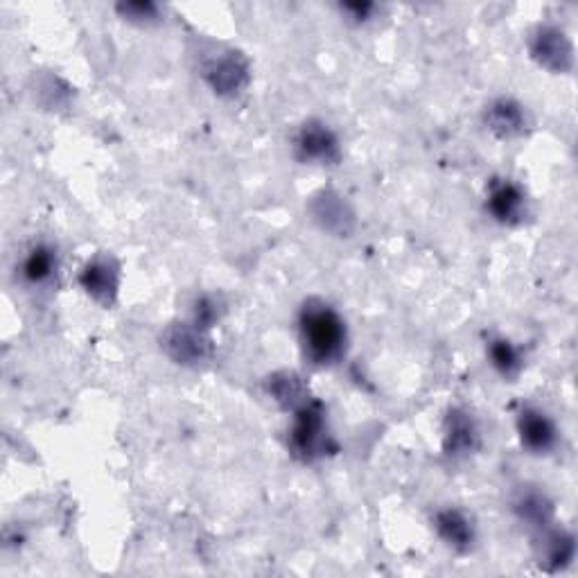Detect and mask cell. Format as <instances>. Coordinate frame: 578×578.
I'll list each match as a JSON object with an SVG mask.
<instances>
[{"mask_svg": "<svg viewBox=\"0 0 578 578\" xmlns=\"http://www.w3.org/2000/svg\"><path fill=\"white\" fill-rule=\"evenodd\" d=\"M303 357L319 369L339 364L348 350V328L341 314L324 298L309 296L296 314Z\"/></svg>", "mask_w": 578, "mask_h": 578, "instance_id": "obj_1", "label": "cell"}, {"mask_svg": "<svg viewBox=\"0 0 578 578\" xmlns=\"http://www.w3.org/2000/svg\"><path fill=\"white\" fill-rule=\"evenodd\" d=\"M287 450L301 463H317L339 450L328 430L324 402L312 398L294 411V420L287 434Z\"/></svg>", "mask_w": 578, "mask_h": 578, "instance_id": "obj_2", "label": "cell"}, {"mask_svg": "<svg viewBox=\"0 0 578 578\" xmlns=\"http://www.w3.org/2000/svg\"><path fill=\"white\" fill-rule=\"evenodd\" d=\"M292 154L303 166L335 168L341 161V143L337 132L328 123L309 118L294 132Z\"/></svg>", "mask_w": 578, "mask_h": 578, "instance_id": "obj_3", "label": "cell"}, {"mask_svg": "<svg viewBox=\"0 0 578 578\" xmlns=\"http://www.w3.org/2000/svg\"><path fill=\"white\" fill-rule=\"evenodd\" d=\"M486 213L502 227H519L529 218V197L517 181L493 177L486 186Z\"/></svg>", "mask_w": 578, "mask_h": 578, "instance_id": "obj_4", "label": "cell"}, {"mask_svg": "<svg viewBox=\"0 0 578 578\" xmlns=\"http://www.w3.org/2000/svg\"><path fill=\"white\" fill-rule=\"evenodd\" d=\"M515 430L519 445L536 456L551 454L560 439L554 418L536 404H522L515 418Z\"/></svg>", "mask_w": 578, "mask_h": 578, "instance_id": "obj_5", "label": "cell"}, {"mask_svg": "<svg viewBox=\"0 0 578 578\" xmlns=\"http://www.w3.org/2000/svg\"><path fill=\"white\" fill-rule=\"evenodd\" d=\"M529 52L536 60V64L549 73L563 75V73H571L574 69L571 39L558 25H549V23L538 25L529 39Z\"/></svg>", "mask_w": 578, "mask_h": 578, "instance_id": "obj_6", "label": "cell"}, {"mask_svg": "<svg viewBox=\"0 0 578 578\" xmlns=\"http://www.w3.org/2000/svg\"><path fill=\"white\" fill-rule=\"evenodd\" d=\"M82 290L102 307H112L120 290V262L109 253H97L80 272Z\"/></svg>", "mask_w": 578, "mask_h": 578, "instance_id": "obj_7", "label": "cell"}, {"mask_svg": "<svg viewBox=\"0 0 578 578\" xmlns=\"http://www.w3.org/2000/svg\"><path fill=\"white\" fill-rule=\"evenodd\" d=\"M482 448V430L477 418L463 407H452L443 423V454L452 461L467 459Z\"/></svg>", "mask_w": 578, "mask_h": 578, "instance_id": "obj_8", "label": "cell"}, {"mask_svg": "<svg viewBox=\"0 0 578 578\" xmlns=\"http://www.w3.org/2000/svg\"><path fill=\"white\" fill-rule=\"evenodd\" d=\"M164 350L183 366H199L206 364L213 355V346L206 330L197 328L195 324H172L161 337Z\"/></svg>", "mask_w": 578, "mask_h": 578, "instance_id": "obj_9", "label": "cell"}, {"mask_svg": "<svg viewBox=\"0 0 578 578\" xmlns=\"http://www.w3.org/2000/svg\"><path fill=\"white\" fill-rule=\"evenodd\" d=\"M437 536L456 554H467L475 549L477 527L472 517L459 506L439 508L432 517Z\"/></svg>", "mask_w": 578, "mask_h": 578, "instance_id": "obj_10", "label": "cell"}, {"mask_svg": "<svg viewBox=\"0 0 578 578\" xmlns=\"http://www.w3.org/2000/svg\"><path fill=\"white\" fill-rule=\"evenodd\" d=\"M484 125L497 138L511 140V138H519L529 129V114L517 99L502 95L486 104Z\"/></svg>", "mask_w": 578, "mask_h": 578, "instance_id": "obj_11", "label": "cell"}, {"mask_svg": "<svg viewBox=\"0 0 578 578\" xmlns=\"http://www.w3.org/2000/svg\"><path fill=\"white\" fill-rule=\"evenodd\" d=\"M203 77L216 93L238 95L249 82V66L238 52H227V55L210 60L206 64Z\"/></svg>", "mask_w": 578, "mask_h": 578, "instance_id": "obj_12", "label": "cell"}, {"mask_svg": "<svg viewBox=\"0 0 578 578\" xmlns=\"http://www.w3.org/2000/svg\"><path fill=\"white\" fill-rule=\"evenodd\" d=\"M21 279L32 287L50 285L60 274V253L48 242L32 244L21 260Z\"/></svg>", "mask_w": 578, "mask_h": 578, "instance_id": "obj_13", "label": "cell"}, {"mask_svg": "<svg viewBox=\"0 0 578 578\" xmlns=\"http://www.w3.org/2000/svg\"><path fill=\"white\" fill-rule=\"evenodd\" d=\"M513 511L532 529H547L554 522V502L538 486H522L513 497Z\"/></svg>", "mask_w": 578, "mask_h": 578, "instance_id": "obj_14", "label": "cell"}, {"mask_svg": "<svg viewBox=\"0 0 578 578\" xmlns=\"http://www.w3.org/2000/svg\"><path fill=\"white\" fill-rule=\"evenodd\" d=\"M576 556V540L565 529H543L536 543V558L545 571H560L571 565Z\"/></svg>", "mask_w": 578, "mask_h": 578, "instance_id": "obj_15", "label": "cell"}, {"mask_svg": "<svg viewBox=\"0 0 578 578\" xmlns=\"http://www.w3.org/2000/svg\"><path fill=\"white\" fill-rule=\"evenodd\" d=\"M312 216L326 231L337 233V235L350 233V229L355 224V216H353L350 206L333 190H324L314 197Z\"/></svg>", "mask_w": 578, "mask_h": 578, "instance_id": "obj_16", "label": "cell"}, {"mask_svg": "<svg viewBox=\"0 0 578 578\" xmlns=\"http://www.w3.org/2000/svg\"><path fill=\"white\" fill-rule=\"evenodd\" d=\"M265 391L272 396L274 402H279L283 409L292 413L298 407H303L307 400H312L307 385L296 371H279L270 376L265 382Z\"/></svg>", "mask_w": 578, "mask_h": 578, "instance_id": "obj_17", "label": "cell"}, {"mask_svg": "<svg viewBox=\"0 0 578 578\" xmlns=\"http://www.w3.org/2000/svg\"><path fill=\"white\" fill-rule=\"evenodd\" d=\"M486 357L495 374L508 382H513L524 369L522 350L506 337H491L486 341Z\"/></svg>", "mask_w": 578, "mask_h": 578, "instance_id": "obj_18", "label": "cell"}, {"mask_svg": "<svg viewBox=\"0 0 578 578\" xmlns=\"http://www.w3.org/2000/svg\"><path fill=\"white\" fill-rule=\"evenodd\" d=\"M224 312H227V305L220 296L203 294L192 303L190 324H195L201 330H210L216 324H220V319L224 317Z\"/></svg>", "mask_w": 578, "mask_h": 578, "instance_id": "obj_19", "label": "cell"}, {"mask_svg": "<svg viewBox=\"0 0 578 578\" xmlns=\"http://www.w3.org/2000/svg\"><path fill=\"white\" fill-rule=\"evenodd\" d=\"M118 12L132 23H151L159 19V6L154 3H123Z\"/></svg>", "mask_w": 578, "mask_h": 578, "instance_id": "obj_20", "label": "cell"}, {"mask_svg": "<svg viewBox=\"0 0 578 578\" xmlns=\"http://www.w3.org/2000/svg\"><path fill=\"white\" fill-rule=\"evenodd\" d=\"M378 8L374 3H348L341 6V12H346L355 23H366Z\"/></svg>", "mask_w": 578, "mask_h": 578, "instance_id": "obj_21", "label": "cell"}]
</instances>
